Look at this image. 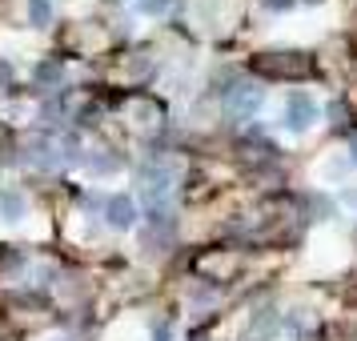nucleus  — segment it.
Instances as JSON below:
<instances>
[{
    "instance_id": "obj_6",
    "label": "nucleus",
    "mask_w": 357,
    "mask_h": 341,
    "mask_svg": "<svg viewBox=\"0 0 357 341\" xmlns=\"http://www.w3.org/2000/svg\"><path fill=\"white\" fill-rule=\"evenodd\" d=\"M24 217H29V201H24L17 189H4V193H0V221H4V225H20Z\"/></svg>"
},
{
    "instance_id": "obj_2",
    "label": "nucleus",
    "mask_w": 357,
    "mask_h": 341,
    "mask_svg": "<svg viewBox=\"0 0 357 341\" xmlns=\"http://www.w3.org/2000/svg\"><path fill=\"white\" fill-rule=\"evenodd\" d=\"M321 121V105L309 97V93H289L285 97V105H281V129L289 132V137H305L313 125Z\"/></svg>"
},
{
    "instance_id": "obj_3",
    "label": "nucleus",
    "mask_w": 357,
    "mask_h": 341,
    "mask_svg": "<svg viewBox=\"0 0 357 341\" xmlns=\"http://www.w3.org/2000/svg\"><path fill=\"white\" fill-rule=\"evenodd\" d=\"M105 225L116 229V233H129L137 225V201L129 193H109V201H105Z\"/></svg>"
},
{
    "instance_id": "obj_7",
    "label": "nucleus",
    "mask_w": 357,
    "mask_h": 341,
    "mask_svg": "<svg viewBox=\"0 0 357 341\" xmlns=\"http://www.w3.org/2000/svg\"><path fill=\"white\" fill-rule=\"evenodd\" d=\"M84 173L89 177H113L116 169H121V161L116 157H109V153H84Z\"/></svg>"
},
{
    "instance_id": "obj_11",
    "label": "nucleus",
    "mask_w": 357,
    "mask_h": 341,
    "mask_svg": "<svg viewBox=\"0 0 357 341\" xmlns=\"http://www.w3.org/2000/svg\"><path fill=\"white\" fill-rule=\"evenodd\" d=\"M261 4H265L269 13H289V8L297 4V0H261Z\"/></svg>"
},
{
    "instance_id": "obj_1",
    "label": "nucleus",
    "mask_w": 357,
    "mask_h": 341,
    "mask_svg": "<svg viewBox=\"0 0 357 341\" xmlns=\"http://www.w3.org/2000/svg\"><path fill=\"white\" fill-rule=\"evenodd\" d=\"M137 185H141V197H145L149 205V217H153V225L169 217V197H173V169L165 161H149L141 173H137Z\"/></svg>"
},
{
    "instance_id": "obj_9",
    "label": "nucleus",
    "mask_w": 357,
    "mask_h": 341,
    "mask_svg": "<svg viewBox=\"0 0 357 341\" xmlns=\"http://www.w3.org/2000/svg\"><path fill=\"white\" fill-rule=\"evenodd\" d=\"M309 209H313V221H333V201L329 197H309Z\"/></svg>"
},
{
    "instance_id": "obj_12",
    "label": "nucleus",
    "mask_w": 357,
    "mask_h": 341,
    "mask_svg": "<svg viewBox=\"0 0 357 341\" xmlns=\"http://www.w3.org/2000/svg\"><path fill=\"white\" fill-rule=\"evenodd\" d=\"M153 341H169V325H157L153 329Z\"/></svg>"
},
{
    "instance_id": "obj_13",
    "label": "nucleus",
    "mask_w": 357,
    "mask_h": 341,
    "mask_svg": "<svg viewBox=\"0 0 357 341\" xmlns=\"http://www.w3.org/2000/svg\"><path fill=\"white\" fill-rule=\"evenodd\" d=\"M305 4H317V0H305Z\"/></svg>"
},
{
    "instance_id": "obj_4",
    "label": "nucleus",
    "mask_w": 357,
    "mask_h": 341,
    "mask_svg": "<svg viewBox=\"0 0 357 341\" xmlns=\"http://www.w3.org/2000/svg\"><path fill=\"white\" fill-rule=\"evenodd\" d=\"M354 169H357V165H354L349 153H329V157L317 165V181H321V185H345Z\"/></svg>"
},
{
    "instance_id": "obj_10",
    "label": "nucleus",
    "mask_w": 357,
    "mask_h": 341,
    "mask_svg": "<svg viewBox=\"0 0 357 341\" xmlns=\"http://www.w3.org/2000/svg\"><path fill=\"white\" fill-rule=\"evenodd\" d=\"M137 8H141L145 17H165V13L173 8V0H137Z\"/></svg>"
},
{
    "instance_id": "obj_5",
    "label": "nucleus",
    "mask_w": 357,
    "mask_h": 341,
    "mask_svg": "<svg viewBox=\"0 0 357 341\" xmlns=\"http://www.w3.org/2000/svg\"><path fill=\"white\" fill-rule=\"evenodd\" d=\"M229 113H237V116H253L265 105V89H257V84H237L233 93H229Z\"/></svg>"
},
{
    "instance_id": "obj_8",
    "label": "nucleus",
    "mask_w": 357,
    "mask_h": 341,
    "mask_svg": "<svg viewBox=\"0 0 357 341\" xmlns=\"http://www.w3.org/2000/svg\"><path fill=\"white\" fill-rule=\"evenodd\" d=\"M29 24H33V29H49L52 24V0H29Z\"/></svg>"
},
{
    "instance_id": "obj_14",
    "label": "nucleus",
    "mask_w": 357,
    "mask_h": 341,
    "mask_svg": "<svg viewBox=\"0 0 357 341\" xmlns=\"http://www.w3.org/2000/svg\"><path fill=\"white\" fill-rule=\"evenodd\" d=\"M52 341H65V338H52Z\"/></svg>"
}]
</instances>
